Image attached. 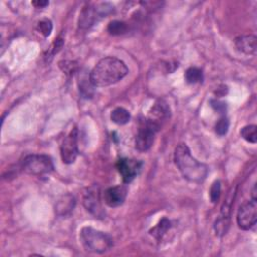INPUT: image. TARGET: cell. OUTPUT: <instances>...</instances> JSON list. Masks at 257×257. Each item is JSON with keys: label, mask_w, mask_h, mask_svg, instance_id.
<instances>
[{"label": "cell", "mask_w": 257, "mask_h": 257, "mask_svg": "<svg viewBox=\"0 0 257 257\" xmlns=\"http://www.w3.org/2000/svg\"><path fill=\"white\" fill-rule=\"evenodd\" d=\"M78 156V130L73 129L61 145V157L65 164H73Z\"/></svg>", "instance_id": "cell-6"}, {"label": "cell", "mask_w": 257, "mask_h": 257, "mask_svg": "<svg viewBox=\"0 0 257 257\" xmlns=\"http://www.w3.org/2000/svg\"><path fill=\"white\" fill-rule=\"evenodd\" d=\"M171 228V221L164 217L160 220V222L150 230V234L154 236L157 240H161L162 237L166 234V232Z\"/></svg>", "instance_id": "cell-16"}, {"label": "cell", "mask_w": 257, "mask_h": 257, "mask_svg": "<svg viewBox=\"0 0 257 257\" xmlns=\"http://www.w3.org/2000/svg\"><path fill=\"white\" fill-rule=\"evenodd\" d=\"M128 190L125 186H116L108 188L104 192V202L109 207H119L121 206L127 198Z\"/></svg>", "instance_id": "cell-11"}, {"label": "cell", "mask_w": 257, "mask_h": 257, "mask_svg": "<svg viewBox=\"0 0 257 257\" xmlns=\"http://www.w3.org/2000/svg\"><path fill=\"white\" fill-rule=\"evenodd\" d=\"M83 205L89 212L96 217H103L104 210L101 203V193L98 186H93L87 190L83 196Z\"/></svg>", "instance_id": "cell-9"}, {"label": "cell", "mask_w": 257, "mask_h": 257, "mask_svg": "<svg viewBox=\"0 0 257 257\" xmlns=\"http://www.w3.org/2000/svg\"><path fill=\"white\" fill-rule=\"evenodd\" d=\"M23 172L30 175L42 176L53 170V163L47 155H28L22 162Z\"/></svg>", "instance_id": "cell-5"}, {"label": "cell", "mask_w": 257, "mask_h": 257, "mask_svg": "<svg viewBox=\"0 0 257 257\" xmlns=\"http://www.w3.org/2000/svg\"><path fill=\"white\" fill-rule=\"evenodd\" d=\"M221 195V182L219 180L214 181L210 188V200L212 203L218 202V200Z\"/></svg>", "instance_id": "cell-22"}, {"label": "cell", "mask_w": 257, "mask_h": 257, "mask_svg": "<svg viewBox=\"0 0 257 257\" xmlns=\"http://www.w3.org/2000/svg\"><path fill=\"white\" fill-rule=\"evenodd\" d=\"M78 88H79V92L83 98L91 99L94 96V92H95L94 89L96 87L93 84L90 73L87 71H82L81 73L79 72Z\"/></svg>", "instance_id": "cell-14"}, {"label": "cell", "mask_w": 257, "mask_h": 257, "mask_svg": "<svg viewBox=\"0 0 257 257\" xmlns=\"http://www.w3.org/2000/svg\"><path fill=\"white\" fill-rule=\"evenodd\" d=\"M174 160L182 176L195 183L203 182L208 174V167L196 160L186 144L177 146L174 153Z\"/></svg>", "instance_id": "cell-2"}, {"label": "cell", "mask_w": 257, "mask_h": 257, "mask_svg": "<svg viewBox=\"0 0 257 257\" xmlns=\"http://www.w3.org/2000/svg\"><path fill=\"white\" fill-rule=\"evenodd\" d=\"M80 240L84 249L93 253H104L113 246V240L109 234L92 227L82 228Z\"/></svg>", "instance_id": "cell-3"}, {"label": "cell", "mask_w": 257, "mask_h": 257, "mask_svg": "<svg viewBox=\"0 0 257 257\" xmlns=\"http://www.w3.org/2000/svg\"><path fill=\"white\" fill-rule=\"evenodd\" d=\"M142 167L140 161L131 160L127 158H122L117 163V168L119 173L122 175L125 183H131L135 177L139 174Z\"/></svg>", "instance_id": "cell-10"}, {"label": "cell", "mask_w": 257, "mask_h": 257, "mask_svg": "<svg viewBox=\"0 0 257 257\" xmlns=\"http://www.w3.org/2000/svg\"><path fill=\"white\" fill-rule=\"evenodd\" d=\"M236 48L245 54L256 53V37L253 35L241 36L235 39Z\"/></svg>", "instance_id": "cell-13"}, {"label": "cell", "mask_w": 257, "mask_h": 257, "mask_svg": "<svg viewBox=\"0 0 257 257\" xmlns=\"http://www.w3.org/2000/svg\"><path fill=\"white\" fill-rule=\"evenodd\" d=\"M74 205H75V199L73 196L68 195L63 197V199L58 203V205H56V211H58L59 214L61 215H66L72 212V210H73Z\"/></svg>", "instance_id": "cell-17"}, {"label": "cell", "mask_w": 257, "mask_h": 257, "mask_svg": "<svg viewBox=\"0 0 257 257\" xmlns=\"http://www.w3.org/2000/svg\"><path fill=\"white\" fill-rule=\"evenodd\" d=\"M170 117V108L164 101H158L151 109L148 119L160 124V122L167 120ZM161 125V124H160Z\"/></svg>", "instance_id": "cell-12"}, {"label": "cell", "mask_w": 257, "mask_h": 257, "mask_svg": "<svg viewBox=\"0 0 257 257\" xmlns=\"http://www.w3.org/2000/svg\"><path fill=\"white\" fill-rule=\"evenodd\" d=\"M128 73L129 69L123 61L113 56H108L95 66L90 73V76L96 88H105L119 82Z\"/></svg>", "instance_id": "cell-1"}, {"label": "cell", "mask_w": 257, "mask_h": 257, "mask_svg": "<svg viewBox=\"0 0 257 257\" xmlns=\"http://www.w3.org/2000/svg\"><path fill=\"white\" fill-rule=\"evenodd\" d=\"M237 225L242 230H249L256 224L257 220V204L256 200L252 199L242 204L237 212Z\"/></svg>", "instance_id": "cell-7"}, {"label": "cell", "mask_w": 257, "mask_h": 257, "mask_svg": "<svg viewBox=\"0 0 257 257\" xmlns=\"http://www.w3.org/2000/svg\"><path fill=\"white\" fill-rule=\"evenodd\" d=\"M160 129L161 125L150 119L142 121L135 140L136 149L140 152L149 151L154 144L155 136Z\"/></svg>", "instance_id": "cell-4"}, {"label": "cell", "mask_w": 257, "mask_h": 257, "mask_svg": "<svg viewBox=\"0 0 257 257\" xmlns=\"http://www.w3.org/2000/svg\"><path fill=\"white\" fill-rule=\"evenodd\" d=\"M37 31L44 37H48L52 32V22L49 19H43L38 22Z\"/></svg>", "instance_id": "cell-23"}, {"label": "cell", "mask_w": 257, "mask_h": 257, "mask_svg": "<svg viewBox=\"0 0 257 257\" xmlns=\"http://www.w3.org/2000/svg\"><path fill=\"white\" fill-rule=\"evenodd\" d=\"M32 4L37 9H42L45 8L49 4V2L45 1V0H37V1H33Z\"/></svg>", "instance_id": "cell-27"}, {"label": "cell", "mask_w": 257, "mask_h": 257, "mask_svg": "<svg viewBox=\"0 0 257 257\" xmlns=\"http://www.w3.org/2000/svg\"><path fill=\"white\" fill-rule=\"evenodd\" d=\"M109 4L108 3H103L98 5L97 7L94 6H88L84 7L79 15V21L78 25L80 28L83 30H87L90 28L94 23L100 18L104 17L110 12H111V8H108Z\"/></svg>", "instance_id": "cell-8"}, {"label": "cell", "mask_w": 257, "mask_h": 257, "mask_svg": "<svg viewBox=\"0 0 257 257\" xmlns=\"http://www.w3.org/2000/svg\"><path fill=\"white\" fill-rule=\"evenodd\" d=\"M211 107L214 109L215 111L219 112V113H225L226 110H227V106L224 102L218 101V100H211L210 101Z\"/></svg>", "instance_id": "cell-26"}, {"label": "cell", "mask_w": 257, "mask_h": 257, "mask_svg": "<svg viewBox=\"0 0 257 257\" xmlns=\"http://www.w3.org/2000/svg\"><path fill=\"white\" fill-rule=\"evenodd\" d=\"M256 130H257V127L255 125H248V126H245L242 128L240 134L245 141H247L248 143H251V144H255V143L257 142Z\"/></svg>", "instance_id": "cell-20"}, {"label": "cell", "mask_w": 257, "mask_h": 257, "mask_svg": "<svg viewBox=\"0 0 257 257\" xmlns=\"http://www.w3.org/2000/svg\"><path fill=\"white\" fill-rule=\"evenodd\" d=\"M110 119L115 124L123 126L131 121V115L128 110L124 108H117L111 111Z\"/></svg>", "instance_id": "cell-15"}, {"label": "cell", "mask_w": 257, "mask_h": 257, "mask_svg": "<svg viewBox=\"0 0 257 257\" xmlns=\"http://www.w3.org/2000/svg\"><path fill=\"white\" fill-rule=\"evenodd\" d=\"M252 199L256 200V186L255 185L253 186V189H252Z\"/></svg>", "instance_id": "cell-28"}, {"label": "cell", "mask_w": 257, "mask_h": 257, "mask_svg": "<svg viewBox=\"0 0 257 257\" xmlns=\"http://www.w3.org/2000/svg\"><path fill=\"white\" fill-rule=\"evenodd\" d=\"M108 32L112 36L125 35L128 32V25L124 21L113 20L110 21L108 25Z\"/></svg>", "instance_id": "cell-19"}, {"label": "cell", "mask_w": 257, "mask_h": 257, "mask_svg": "<svg viewBox=\"0 0 257 257\" xmlns=\"http://www.w3.org/2000/svg\"><path fill=\"white\" fill-rule=\"evenodd\" d=\"M185 77H186V80L188 83L194 84V83L202 82L204 75H203V72L201 69L196 68V67H191L186 71Z\"/></svg>", "instance_id": "cell-18"}, {"label": "cell", "mask_w": 257, "mask_h": 257, "mask_svg": "<svg viewBox=\"0 0 257 257\" xmlns=\"http://www.w3.org/2000/svg\"><path fill=\"white\" fill-rule=\"evenodd\" d=\"M60 68L63 70V72L67 74H73L77 71V64L75 62H70V61H63L60 63Z\"/></svg>", "instance_id": "cell-24"}, {"label": "cell", "mask_w": 257, "mask_h": 257, "mask_svg": "<svg viewBox=\"0 0 257 257\" xmlns=\"http://www.w3.org/2000/svg\"><path fill=\"white\" fill-rule=\"evenodd\" d=\"M63 45H64V39H63V38H58V39H56V40L52 43L51 47H50L49 50H48V56H49V58H50V59L53 58V55H54L55 53H58V52L61 50V48L63 47ZM48 56H47V58H48Z\"/></svg>", "instance_id": "cell-25"}, {"label": "cell", "mask_w": 257, "mask_h": 257, "mask_svg": "<svg viewBox=\"0 0 257 257\" xmlns=\"http://www.w3.org/2000/svg\"><path fill=\"white\" fill-rule=\"evenodd\" d=\"M229 126H230L229 120H228L225 117H223L216 123V125H215V132L219 136H224V135L227 134L228 130H229Z\"/></svg>", "instance_id": "cell-21"}]
</instances>
